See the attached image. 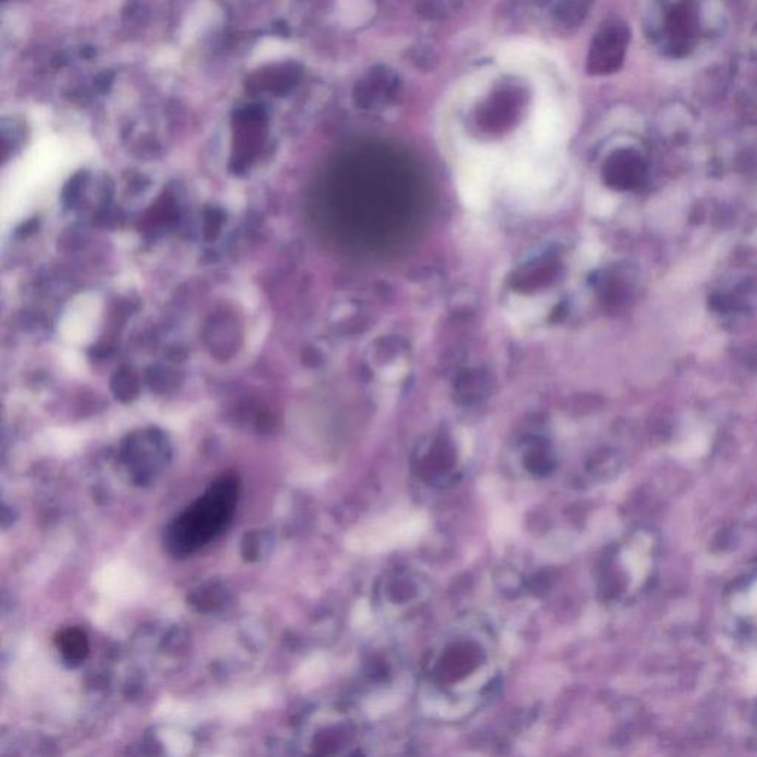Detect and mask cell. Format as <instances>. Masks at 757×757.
<instances>
[{"instance_id":"obj_1","label":"cell","mask_w":757,"mask_h":757,"mask_svg":"<svg viewBox=\"0 0 757 757\" xmlns=\"http://www.w3.org/2000/svg\"><path fill=\"white\" fill-rule=\"evenodd\" d=\"M496 639L485 624L468 620L451 627L431 651L420 700L435 718H465L496 684Z\"/></svg>"},{"instance_id":"obj_2","label":"cell","mask_w":757,"mask_h":757,"mask_svg":"<svg viewBox=\"0 0 757 757\" xmlns=\"http://www.w3.org/2000/svg\"><path fill=\"white\" fill-rule=\"evenodd\" d=\"M240 496V478L224 474L188 506L169 527L166 542L172 552L187 555L205 548L230 524Z\"/></svg>"},{"instance_id":"obj_3","label":"cell","mask_w":757,"mask_h":757,"mask_svg":"<svg viewBox=\"0 0 757 757\" xmlns=\"http://www.w3.org/2000/svg\"><path fill=\"white\" fill-rule=\"evenodd\" d=\"M630 43V29L620 20L608 21L593 37L586 69L592 76H608L623 67Z\"/></svg>"},{"instance_id":"obj_4","label":"cell","mask_w":757,"mask_h":757,"mask_svg":"<svg viewBox=\"0 0 757 757\" xmlns=\"http://www.w3.org/2000/svg\"><path fill=\"white\" fill-rule=\"evenodd\" d=\"M700 12L695 0H678L663 17L666 48L673 57H685L695 48L700 35Z\"/></svg>"},{"instance_id":"obj_5","label":"cell","mask_w":757,"mask_h":757,"mask_svg":"<svg viewBox=\"0 0 757 757\" xmlns=\"http://www.w3.org/2000/svg\"><path fill=\"white\" fill-rule=\"evenodd\" d=\"M608 184L619 190L639 187L647 178V165L641 154L633 150H619L613 153L605 165Z\"/></svg>"},{"instance_id":"obj_6","label":"cell","mask_w":757,"mask_h":757,"mask_svg":"<svg viewBox=\"0 0 757 757\" xmlns=\"http://www.w3.org/2000/svg\"><path fill=\"white\" fill-rule=\"evenodd\" d=\"M400 86L397 74L386 67H375L361 80L355 89V101L363 108L373 107L378 101H385L397 92Z\"/></svg>"},{"instance_id":"obj_7","label":"cell","mask_w":757,"mask_h":757,"mask_svg":"<svg viewBox=\"0 0 757 757\" xmlns=\"http://www.w3.org/2000/svg\"><path fill=\"white\" fill-rule=\"evenodd\" d=\"M58 650L63 654L64 660L70 664H80L89 654L88 636L77 627L63 630L55 639Z\"/></svg>"},{"instance_id":"obj_8","label":"cell","mask_w":757,"mask_h":757,"mask_svg":"<svg viewBox=\"0 0 757 757\" xmlns=\"http://www.w3.org/2000/svg\"><path fill=\"white\" fill-rule=\"evenodd\" d=\"M586 14L587 8L582 0H562L555 8V18L564 26H576Z\"/></svg>"}]
</instances>
